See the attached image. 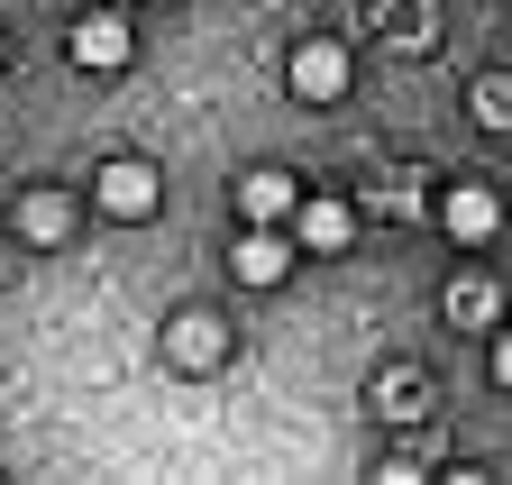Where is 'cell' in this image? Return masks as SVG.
<instances>
[{"label":"cell","mask_w":512,"mask_h":485,"mask_svg":"<svg viewBox=\"0 0 512 485\" xmlns=\"http://www.w3.org/2000/svg\"><path fill=\"white\" fill-rule=\"evenodd\" d=\"M92 202H101L110 220H147V211L165 202V174H156L147 156H110V165L92 174Z\"/></svg>","instance_id":"1"},{"label":"cell","mask_w":512,"mask_h":485,"mask_svg":"<svg viewBox=\"0 0 512 485\" xmlns=\"http://www.w3.org/2000/svg\"><path fill=\"white\" fill-rule=\"evenodd\" d=\"M284 83H293V101H339L348 92V46L339 37H302L293 65H284Z\"/></svg>","instance_id":"2"},{"label":"cell","mask_w":512,"mask_h":485,"mask_svg":"<svg viewBox=\"0 0 512 485\" xmlns=\"http://www.w3.org/2000/svg\"><path fill=\"white\" fill-rule=\"evenodd\" d=\"M293 248H302V238H284V220H247L238 229V284H284L293 275Z\"/></svg>","instance_id":"3"},{"label":"cell","mask_w":512,"mask_h":485,"mask_svg":"<svg viewBox=\"0 0 512 485\" xmlns=\"http://www.w3.org/2000/svg\"><path fill=\"white\" fill-rule=\"evenodd\" d=\"M439 229L467 238V248H485V238L503 229V202H494L485 184H448V193H439Z\"/></svg>","instance_id":"4"},{"label":"cell","mask_w":512,"mask_h":485,"mask_svg":"<svg viewBox=\"0 0 512 485\" xmlns=\"http://www.w3.org/2000/svg\"><path fill=\"white\" fill-rule=\"evenodd\" d=\"M293 211H302V193H293V174H284V165L238 174V220H284V229H293Z\"/></svg>","instance_id":"5"},{"label":"cell","mask_w":512,"mask_h":485,"mask_svg":"<svg viewBox=\"0 0 512 485\" xmlns=\"http://www.w3.org/2000/svg\"><path fill=\"white\" fill-rule=\"evenodd\" d=\"M293 238H302V248H320V257H339L348 238H357V211H348V202H330V193H302Z\"/></svg>","instance_id":"6"},{"label":"cell","mask_w":512,"mask_h":485,"mask_svg":"<svg viewBox=\"0 0 512 485\" xmlns=\"http://www.w3.org/2000/svg\"><path fill=\"white\" fill-rule=\"evenodd\" d=\"M74 65H83V74H119V65H128V19H110V10L74 19Z\"/></svg>","instance_id":"7"},{"label":"cell","mask_w":512,"mask_h":485,"mask_svg":"<svg viewBox=\"0 0 512 485\" xmlns=\"http://www.w3.org/2000/svg\"><path fill=\"white\" fill-rule=\"evenodd\" d=\"M165 348H174V367H220V348H229V339H220L211 312H183V321L165 330Z\"/></svg>","instance_id":"8"},{"label":"cell","mask_w":512,"mask_h":485,"mask_svg":"<svg viewBox=\"0 0 512 485\" xmlns=\"http://www.w3.org/2000/svg\"><path fill=\"white\" fill-rule=\"evenodd\" d=\"M64 229H74V193H28V202H19V238H37V248H55Z\"/></svg>","instance_id":"9"},{"label":"cell","mask_w":512,"mask_h":485,"mask_svg":"<svg viewBox=\"0 0 512 485\" xmlns=\"http://www.w3.org/2000/svg\"><path fill=\"white\" fill-rule=\"evenodd\" d=\"M448 321H467V330H485V321H494V284H485V275H467V284H448Z\"/></svg>","instance_id":"10"},{"label":"cell","mask_w":512,"mask_h":485,"mask_svg":"<svg viewBox=\"0 0 512 485\" xmlns=\"http://www.w3.org/2000/svg\"><path fill=\"white\" fill-rule=\"evenodd\" d=\"M476 119H485V129H512V74H485L476 83Z\"/></svg>","instance_id":"11"},{"label":"cell","mask_w":512,"mask_h":485,"mask_svg":"<svg viewBox=\"0 0 512 485\" xmlns=\"http://www.w3.org/2000/svg\"><path fill=\"white\" fill-rule=\"evenodd\" d=\"M494 385H512V330L494 339Z\"/></svg>","instance_id":"12"}]
</instances>
